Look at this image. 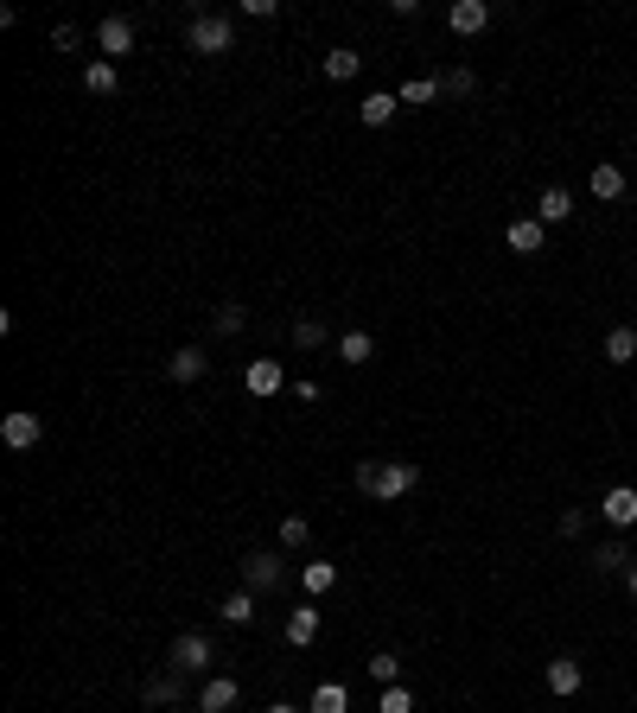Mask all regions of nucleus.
Wrapping results in <instances>:
<instances>
[{
  "label": "nucleus",
  "instance_id": "393cba45",
  "mask_svg": "<svg viewBox=\"0 0 637 713\" xmlns=\"http://www.w3.org/2000/svg\"><path fill=\"white\" fill-rule=\"evenodd\" d=\"M243 325H249V306H236V300H223V306L211 312V332H217V338H236Z\"/></svg>",
  "mask_w": 637,
  "mask_h": 713
},
{
  "label": "nucleus",
  "instance_id": "6e6552de",
  "mask_svg": "<svg viewBox=\"0 0 637 713\" xmlns=\"http://www.w3.org/2000/svg\"><path fill=\"white\" fill-rule=\"evenodd\" d=\"M281 382H287V370H281V357H255L249 370H243V389L255 395V402H268V395H281Z\"/></svg>",
  "mask_w": 637,
  "mask_h": 713
},
{
  "label": "nucleus",
  "instance_id": "b1692460",
  "mask_svg": "<svg viewBox=\"0 0 637 713\" xmlns=\"http://www.w3.org/2000/svg\"><path fill=\"white\" fill-rule=\"evenodd\" d=\"M606 363H637V325H612L606 332Z\"/></svg>",
  "mask_w": 637,
  "mask_h": 713
},
{
  "label": "nucleus",
  "instance_id": "7c9ffc66",
  "mask_svg": "<svg viewBox=\"0 0 637 713\" xmlns=\"http://www.w3.org/2000/svg\"><path fill=\"white\" fill-rule=\"evenodd\" d=\"M274 535H281V548H306V542H313V523H306V516H281Z\"/></svg>",
  "mask_w": 637,
  "mask_h": 713
},
{
  "label": "nucleus",
  "instance_id": "4c0bfd02",
  "mask_svg": "<svg viewBox=\"0 0 637 713\" xmlns=\"http://www.w3.org/2000/svg\"><path fill=\"white\" fill-rule=\"evenodd\" d=\"M625 580H631V599H637V567H631V573H625Z\"/></svg>",
  "mask_w": 637,
  "mask_h": 713
},
{
  "label": "nucleus",
  "instance_id": "f257e3e1",
  "mask_svg": "<svg viewBox=\"0 0 637 713\" xmlns=\"http://www.w3.org/2000/svg\"><path fill=\"white\" fill-rule=\"evenodd\" d=\"M421 484V465L415 459H357V491L376 497V503H395Z\"/></svg>",
  "mask_w": 637,
  "mask_h": 713
},
{
  "label": "nucleus",
  "instance_id": "473e14b6",
  "mask_svg": "<svg viewBox=\"0 0 637 713\" xmlns=\"http://www.w3.org/2000/svg\"><path fill=\"white\" fill-rule=\"evenodd\" d=\"M472 90H478V77L466 71V64H459V71H446V77H440V96H472Z\"/></svg>",
  "mask_w": 637,
  "mask_h": 713
},
{
  "label": "nucleus",
  "instance_id": "f3484780",
  "mask_svg": "<svg viewBox=\"0 0 637 713\" xmlns=\"http://www.w3.org/2000/svg\"><path fill=\"white\" fill-rule=\"evenodd\" d=\"M204 370H211V357H204L198 344H185V351H172V357H166V376H172V382H198Z\"/></svg>",
  "mask_w": 637,
  "mask_h": 713
},
{
  "label": "nucleus",
  "instance_id": "c85d7f7f",
  "mask_svg": "<svg viewBox=\"0 0 637 713\" xmlns=\"http://www.w3.org/2000/svg\"><path fill=\"white\" fill-rule=\"evenodd\" d=\"M395 109H402V102H395V90H370V96H364V121H370V128H383Z\"/></svg>",
  "mask_w": 637,
  "mask_h": 713
},
{
  "label": "nucleus",
  "instance_id": "6ab92c4d",
  "mask_svg": "<svg viewBox=\"0 0 637 713\" xmlns=\"http://www.w3.org/2000/svg\"><path fill=\"white\" fill-rule=\"evenodd\" d=\"M83 90H90V96H115V90H122L115 64L109 58H90V64H83Z\"/></svg>",
  "mask_w": 637,
  "mask_h": 713
},
{
  "label": "nucleus",
  "instance_id": "c9c22d12",
  "mask_svg": "<svg viewBox=\"0 0 637 713\" xmlns=\"http://www.w3.org/2000/svg\"><path fill=\"white\" fill-rule=\"evenodd\" d=\"M243 13H249V20H274L281 7H274V0H243Z\"/></svg>",
  "mask_w": 637,
  "mask_h": 713
},
{
  "label": "nucleus",
  "instance_id": "5701e85b",
  "mask_svg": "<svg viewBox=\"0 0 637 713\" xmlns=\"http://www.w3.org/2000/svg\"><path fill=\"white\" fill-rule=\"evenodd\" d=\"M402 109H427V102H440V77H408L402 90H395Z\"/></svg>",
  "mask_w": 637,
  "mask_h": 713
},
{
  "label": "nucleus",
  "instance_id": "bb28decb",
  "mask_svg": "<svg viewBox=\"0 0 637 713\" xmlns=\"http://www.w3.org/2000/svg\"><path fill=\"white\" fill-rule=\"evenodd\" d=\"M364 669H370V682H376V688H389V682H402V656H395V650H376V656H370V663H364Z\"/></svg>",
  "mask_w": 637,
  "mask_h": 713
},
{
  "label": "nucleus",
  "instance_id": "2eb2a0df",
  "mask_svg": "<svg viewBox=\"0 0 637 713\" xmlns=\"http://www.w3.org/2000/svg\"><path fill=\"white\" fill-rule=\"evenodd\" d=\"M313 637H319V605L306 599V605H294V612H287V643H294V650H306Z\"/></svg>",
  "mask_w": 637,
  "mask_h": 713
},
{
  "label": "nucleus",
  "instance_id": "f704fd0d",
  "mask_svg": "<svg viewBox=\"0 0 637 713\" xmlns=\"http://www.w3.org/2000/svg\"><path fill=\"white\" fill-rule=\"evenodd\" d=\"M555 529H561V535H587V510H561Z\"/></svg>",
  "mask_w": 637,
  "mask_h": 713
},
{
  "label": "nucleus",
  "instance_id": "dca6fc26",
  "mask_svg": "<svg viewBox=\"0 0 637 713\" xmlns=\"http://www.w3.org/2000/svg\"><path fill=\"white\" fill-rule=\"evenodd\" d=\"M504 242H510L516 255H542V242H548V230H542L536 217H516L510 230H504Z\"/></svg>",
  "mask_w": 637,
  "mask_h": 713
},
{
  "label": "nucleus",
  "instance_id": "0eeeda50",
  "mask_svg": "<svg viewBox=\"0 0 637 713\" xmlns=\"http://www.w3.org/2000/svg\"><path fill=\"white\" fill-rule=\"evenodd\" d=\"M0 440H7L13 452H26V446H39V440H45V421H39L32 408H13L7 421H0Z\"/></svg>",
  "mask_w": 637,
  "mask_h": 713
},
{
  "label": "nucleus",
  "instance_id": "72a5a7b5",
  "mask_svg": "<svg viewBox=\"0 0 637 713\" xmlns=\"http://www.w3.org/2000/svg\"><path fill=\"white\" fill-rule=\"evenodd\" d=\"M51 45H58V51H77L83 32H77V26H51Z\"/></svg>",
  "mask_w": 637,
  "mask_h": 713
},
{
  "label": "nucleus",
  "instance_id": "423d86ee",
  "mask_svg": "<svg viewBox=\"0 0 637 713\" xmlns=\"http://www.w3.org/2000/svg\"><path fill=\"white\" fill-rule=\"evenodd\" d=\"M599 523H606V529H618V535H625V529H637V491H631V484H612V491L599 497Z\"/></svg>",
  "mask_w": 637,
  "mask_h": 713
},
{
  "label": "nucleus",
  "instance_id": "7ed1b4c3",
  "mask_svg": "<svg viewBox=\"0 0 637 713\" xmlns=\"http://www.w3.org/2000/svg\"><path fill=\"white\" fill-rule=\"evenodd\" d=\"M287 573H294V567H287L274 548H249L243 554V586L255 599H262V593H287Z\"/></svg>",
  "mask_w": 637,
  "mask_h": 713
},
{
  "label": "nucleus",
  "instance_id": "a878e982",
  "mask_svg": "<svg viewBox=\"0 0 637 713\" xmlns=\"http://www.w3.org/2000/svg\"><path fill=\"white\" fill-rule=\"evenodd\" d=\"M357 71H364V58H357V51H325V77H332V83H351Z\"/></svg>",
  "mask_w": 637,
  "mask_h": 713
},
{
  "label": "nucleus",
  "instance_id": "2f4dec72",
  "mask_svg": "<svg viewBox=\"0 0 637 713\" xmlns=\"http://www.w3.org/2000/svg\"><path fill=\"white\" fill-rule=\"evenodd\" d=\"M325 344V325L319 319H294V351H319Z\"/></svg>",
  "mask_w": 637,
  "mask_h": 713
},
{
  "label": "nucleus",
  "instance_id": "4be33fe9",
  "mask_svg": "<svg viewBox=\"0 0 637 713\" xmlns=\"http://www.w3.org/2000/svg\"><path fill=\"white\" fill-rule=\"evenodd\" d=\"M300 586H306V599L332 593V586H338V561H306L300 567Z\"/></svg>",
  "mask_w": 637,
  "mask_h": 713
},
{
  "label": "nucleus",
  "instance_id": "e433bc0d",
  "mask_svg": "<svg viewBox=\"0 0 637 713\" xmlns=\"http://www.w3.org/2000/svg\"><path fill=\"white\" fill-rule=\"evenodd\" d=\"M262 713H300V707H294V701H268Z\"/></svg>",
  "mask_w": 637,
  "mask_h": 713
},
{
  "label": "nucleus",
  "instance_id": "ddd939ff",
  "mask_svg": "<svg viewBox=\"0 0 637 713\" xmlns=\"http://www.w3.org/2000/svg\"><path fill=\"white\" fill-rule=\"evenodd\" d=\"M567 217H574V191H567V185H548L542 198H536V223L548 230V223H567Z\"/></svg>",
  "mask_w": 637,
  "mask_h": 713
},
{
  "label": "nucleus",
  "instance_id": "9b49d317",
  "mask_svg": "<svg viewBox=\"0 0 637 713\" xmlns=\"http://www.w3.org/2000/svg\"><path fill=\"white\" fill-rule=\"evenodd\" d=\"M580 682H587V675H580V656H555V663H548V694H555V701L580 694Z\"/></svg>",
  "mask_w": 637,
  "mask_h": 713
},
{
  "label": "nucleus",
  "instance_id": "cd10ccee",
  "mask_svg": "<svg viewBox=\"0 0 637 713\" xmlns=\"http://www.w3.org/2000/svg\"><path fill=\"white\" fill-rule=\"evenodd\" d=\"M338 357H344V363H370V357H376V338H370V332H344V338H338Z\"/></svg>",
  "mask_w": 637,
  "mask_h": 713
},
{
  "label": "nucleus",
  "instance_id": "a211bd4d",
  "mask_svg": "<svg viewBox=\"0 0 637 713\" xmlns=\"http://www.w3.org/2000/svg\"><path fill=\"white\" fill-rule=\"evenodd\" d=\"M217 618L236 624V631H249V624H255V593H249V586H236V593L217 605Z\"/></svg>",
  "mask_w": 637,
  "mask_h": 713
},
{
  "label": "nucleus",
  "instance_id": "1a4fd4ad",
  "mask_svg": "<svg viewBox=\"0 0 637 713\" xmlns=\"http://www.w3.org/2000/svg\"><path fill=\"white\" fill-rule=\"evenodd\" d=\"M236 701H243V688H236L230 675H211V682L198 688V701H192V713H236Z\"/></svg>",
  "mask_w": 637,
  "mask_h": 713
},
{
  "label": "nucleus",
  "instance_id": "20e7f679",
  "mask_svg": "<svg viewBox=\"0 0 637 713\" xmlns=\"http://www.w3.org/2000/svg\"><path fill=\"white\" fill-rule=\"evenodd\" d=\"M211 663H217V643L204 637V631H179V637H172V650H166V669L172 675H204Z\"/></svg>",
  "mask_w": 637,
  "mask_h": 713
},
{
  "label": "nucleus",
  "instance_id": "c756f323",
  "mask_svg": "<svg viewBox=\"0 0 637 713\" xmlns=\"http://www.w3.org/2000/svg\"><path fill=\"white\" fill-rule=\"evenodd\" d=\"M376 713H415V694H408L402 682H389V688H376Z\"/></svg>",
  "mask_w": 637,
  "mask_h": 713
},
{
  "label": "nucleus",
  "instance_id": "f8f14e48",
  "mask_svg": "<svg viewBox=\"0 0 637 713\" xmlns=\"http://www.w3.org/2000/svg\"><path fill=\"white\" fill-rule=\"evenodd\" d=\"M587 191H593L599 204H618V198H625V172H618L612 160H599V166L587 172Z\"/></svg>",
  "mask_w": 637,
  "mask_h": 713
},
{
  "label": "nucleus",
  "instance_id": "4468645a",
  "mask_svg": "<svg viewBox=\"0 0 637 713\" xmlns=\"http://www.w3.org/2000/svg\"><path fill=\"white\" fill-rule=\"evenodd\" d=\"M141 701H147V707H185V675H172V669L153 675V682L141 688Z\"/></svg>",
  "mask_w": 637,
  "mask_h": 713
},
{
  "label": "nucleus",
  "instance_id": "f03ea898",
  "mask_svg": "<svg viewBox=\"0 0 637 713\" xmlns=\"http://www.w3.org/2000/svg\"><path fill=\"white\" fill-rule=\"evenodd\" d=\"M185 45L198 58H223V51H236V20L230 13H192L185 20Z\"/></svg>",
  "mask_w": 637,
  "mask_h": 713
},
{
  "label": "nucleus",
  "instance_id": "39448f33",
  "mask_svg": "<svg viewBox=\"0 0 637 713\" xmlns=\"http://www.w3.org/2000/svg\"><path fill=\"white\" fill-rule=\"evenodd\" d=\"M96 51H102L109 64H122L128 51H134V20H128V13H109V20L96 26Z\"/></svg>",
  "mask_w": 637,
  "mask_h": 713
},
{
  "label": "nucleus",
  "instance_id": "9d476101",
  "mask_svg": "<svg viewBox=\"0 0 637 713\" xmlns=\"http://www.w3.org/2000/svg\"><path fill=\"white\" fill-rule=\"evenodd\" d=\"M485 26H491L485 0H453V7H446V32H459V39H472V32H485Z\"/></svg>",
  "mask_w": 637,
  "mask_h": 713
},
{
  "label": "nucleus",
  "instance_id": "aec40b11",
  "mask_svg": "<svg viewBox=\"0 0 637 713\" xmlns=\"http://www.w3.org/2000/svg\"><path fill=\"white\" fill-rule=\"evenodd\" d=\"M637 561H631V548L625 542H618V535H612V542H599L593 548V573H631Z\"/></svg>",
  "mask_w": 637,
  "mask_h": 713
},
{
  "label": "nucleus",
  "instance_id": "412c9836",
  "mask_svg": "<svg viewBox=\"0 0 637 713\" xmlns=\"http://www.w3.org/2000/svg\"><path fill=\"white\" fill-rule=\"evenodd\" d=\"M306 713H351V688H344V682H319L313 701H306Z\"/></svg>",
  "mask_w": 637,
  "mask_h": 713
}]
</instances>
